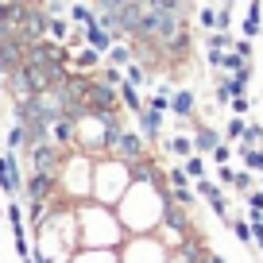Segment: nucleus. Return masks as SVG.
Wrapping results in <instances>:
<instances>
[{
	"mask_svg": "<svg viewBox=\"0 0 263 263\" xmlns=\"http://www.w3.org/2000/svg\"><path fill=\"white\" fill-rule=\"evenodd\" d=\"M128 186H132V166L128 163L105 155L93 166V197H97L101 205H120V197L128 194Z\"/></svg>",
	"mask_w": 263,
	"mask_h": 263,
	"instance_id": "1",
	"label": "nucleus"
},
{
	"mask_svg": "<svg viewBox=\"0 0 263 263\" xmlns=\"http://www.w3.org/2000/svg\"><path fill=\"white\" fill-rule=\"evenodd\" d=\"M85 108L93 116H101V120H116L120 116V89L108 85L101 74H93L89 85H85Z\"/></svg>",
	"mask_w": 263,
	"mask_h": 263,
	"instance_id": "2",
	"label": "nucleus"
},
{
	"mask_svg": "<svg viewBox=\"0 0 263 263\" xmlns=\"http://www.w3.org/2000/svg\"><path fill=\"white\" fill-rule=\"evenodd\" d=\"M24 174H20V159L16 151H4L0 155V194H8V197H20L24 194Z\"/></svg>",
	"mask_w": 263,
	"mask_h": 263,
	"instance_id": "3",
	"label": "nucleus"
},
{
	"mask_svg": "<svg viewBox=\"0 0 263 263\" xmlns=\"http://www.w3.org/2000/svg\"><path fill=\"white\" fill-rule=\"evenodd\" d=\"M197 194L205 197V201H209V209H213V213L221 217L224 224L232 221V217H229V197L221 194V186H213V182H209V178H197Z\"/></svg>",
	"mask_w": 263,
	"mask_h": 263,
	"instance_id": "4",
	"label": "nucleus"
},
{
	"mask_svg": "<svg viewBox=\"0 0 263 263\" xmlns=\"http://www.w3.org/2000/svg\"><path fill=\"white\" fill-rule=\"evenodd\" d=\"M82 31H85V47H93V50H101V54H108V50H112V47H116V35H112V31H108V27H105V24H101V20H97V24H85V27H82Z\"/></svg>",
	"mask_w": 263,
	"mask_h": 263,
	"instance_id": "5",
	"label": "nucleus"
},
{
	"mask_svg": "<svg viewBox=\"0 0 263 263\" xmlns=\"http://www.w3.org/2000/svg\"><path fill=\"white\" fill-rule=\"evenodd\" d=\"M171 112L178 116V120H194L197 116V97L190 89H174L171 93Z\"/></svg>",
	"mask_w": 263,
	"mask_h": 263,
	"instance_id": "6",
	"label": "nucleus"
},
{
	"mask_svg": "<svg viewBox=\"0 0 263 263\" xmlns=\"http://www.w3.org/2000/svg\"><path fill=\"white\" fill-rule=\"evenodd\" d=\"M136 120H140V136H143V140H147V143H155L159 140V136H163V112H155V108H143V112L140 116H136Z\"/></svg>",
	"mask_w": 263,
	"mask_h": 263,
	"instance_id": "7",
	"label": "nucleus"
},
{
	"mask_svg": "<svg viewBox=\"0 0 263 263\" xmlns=\"http://www.w3.org/2000/svg\"><path fill=\"white\" fill-rule=\"evenodd\" d=\"M190 136H194V151H197V155H213V147L221 143V136H217L213 128H205V124H194Z\"/></svg>",
	"mask_w": 263,
	"mask_h": 263,
	"instance_id": "8",
	"label": "nucleus"
},
{
	"mask_svg": "<svg viewBox=\"0 0 263 263\" xmlns=\"http://www.w3.org/2000/svg\"><path fill=\"white\" fill-rule=\"evenodd\" d=\"M120 105L128 108V112H136V116H140L143 108H147V105H143V97H140V85H132L128 78L120 82Z\"/></svg>",
	"mask_w": 263,
	"mask_h": 263,
	"instance_id": "9",
	"label": "nucleus"
},
{
	"mask_svg": "<svg viewBox=\"0 0 263 263\" xmlns=\"http://www.w3.org/2000/svg\"><path fill=\"white\" fill-rule=\"evenodd\" d=\"M101 66V50H93V47H78V54H74V70L78 74H93Z\"/></svg>",
	"mask_w": 263,
	"mask_h": 263,
	"instance_id": "10",
	"label": "nucleus"
},
{
	"mask_svg": "<svg viewBox=\"0 0 263 263\" xmlns=\"http://www.w3.org/2000/svg\"><path fill=\"white\" fill-rule=\"evenodd\" d=\"M166 151H171V155H178V159L197 155V151H194V136H171V140H166Z\"/></svg>",
	"mask_w": 263,
	"mask_h": 263,
	"instance_id": "11",
	"label": "nucleus"
},
{
	"mask_svg": "<svg viewBox=\"0 0 263 263\" xmlns=\"http://www.w3.org/2000/svg\"><path fill=\"white\" fill-rule=\"evenodd\" d=\"M240 163H244V171H259L263 174V147H248V143H240Z\"/></svg>",
	"mask_w": 263,
	"mask_h": 263,
	"instance_id": "12",
	"label": "nucleus"
},
{
	"mask_svg": "<svg viewBox=\"0 0 263 263\" xmlns=\"http://www.w3.org/2000/svg\"><path fill=\"white\" fill-rule=\"evenodd\" d=\"M263 31V20H259V0L248 4V20H244V39H255Z\"/></svg>",
	"mask_w": 263,
	"mask_h": 263,
	"instance_id": "13",
	"label": "nucleus"
},
{
	"mask_svg": "<svg viewBox=\"0 0 263 263\" xmlns=\"http://www.w3.org/2000/svg\"><path fill=\"white\" fill-rule=\"evenodd\" d=\"M70 16H74V24H78V27H85V24H97V20H101V12H93L89 4H85V0H78L74 8H70Z\"/></svg>",
	"mask_w": 263,
	"mask_h": 263,
	"instance_id": "14",
	"label": "nucleus"
},
{
	"mask_svg": "<svg viewBox=\"0 0 263 263\" xmlns=\"http://www.w3.org/2000/svg\"><path fill=\"white\" fill-rule=\"evenodd\" d=\"M70 24H66L62 16H50V27H47V39H54V43H70Z\"/></svg>",
	"mask_w": 263,
	"mask_h": 263,
	"instance_id": "15",
	"label": "nucleus"
},
{
	"mask_svg": "<svg viewBox=\"0 0 263 263\" xmlns=\"http://www.w3.org/2000/svg\"><path fill=\"white\" fill-rule=\"evenodd\" d=\"M229 229H232V236H236L240 244H252V240H255L252 221H244V217H232V221H229Z\"/></svg>",
	"mask_w": 263,
	"mask_h": 263,
	"instance_id": "16",
	"label": "nucleus"
},
{
	"mask_svg": "<svg viewBox=\"0 0 263 263\" xmlns=\"http://www.w3.org/2000/svg\"><path fill=\"white\" fill-rule=\"evenodd\" d=\"M132 54H136V50H132L128 43H116V47L108 50V62H112V66H120V70H124V66H132V62H136Z\"/></svg>",
	"mask_w": 263,
	"mask_h": 263,
	"instance_id": "17",
	"label": "nucleus"
},
{
	"mask_svg": "<svg viewBox=\"0 0 263 263\" xmlns=\"http://www.w3.org/2000/svg\"><path fill=\"white\" fill-rule=\"evenodd\" d=\"M4 217H8L12 232H20V229H24V209H20V201H16V197H12V201H4Z\"/></svg>",
	"mask_w": 263,
	"mask_h": 263,
	"instance_id": "18",
	"label": "nucleus"
},
{
	"mask_svg": "<svg viewBox=\"0 0 263 263\" xmlns=\"http://www.w3.org/2000/svg\"><path fill=\"white\" fill-rule=\"evenodd\" d=\"M182 166H186V174L190 178H205V155H190V159H182Z\"/></svg>",
	"mask_w": 263,
	"mask_h": 263,
	"instance_id": "19",
	"label": "nucleus"
},
{
	"mask_svg": "<svg viewBox=\"0 0 263 263\" xmlns=\"http://www.w3.org/2000/svg\"><path fill=\"white\" fill-rule=\"evenodd\" d=\"M124 78H128L132 85H147V66H143V62H132V66H124Z\"/></svg>",
	"mask_w": 263,
	"mask_h": 263,
	"instance_id": "20",
	"label": "nucleus"
},
{
	"mask_svg": "<svg viewBox=\"0 0 263 263\" xmlns=\"http://www.w3.org/2000/svg\"><path fill=\"white\" fill-rule=\"evenodd\" d=\"M232 43H236V39H232L229 31H209V50H229Z\"/></svg>",
	"mask_w": 263,
	"mask_h": 263,
	"instance_id": "21",
	"label": "nucleus"
},
{
	"mask_svg": "<svg viewBox=\"0 0 263 263\" xmlns=\"http://www.w3.org/2000/svg\"><path fill=\"white\" fill-rule=\"evenodd\" d=\"M244 132H248V120L244 116H232L229 128H224V136H229V140H244Z\"/></svg>",
	"mask_w": 263,
	"mask_h": 263,
	"instance_id": "22",
	"label": "nucleus"
},
{
	"mask_svg": "<svg viewBox=\"0 0 263 263\" xmlns=\"http://www.w3.org/2000/svg\"><path fill=\"white\" fill-rule=\"evenodd\" d=\"M240 143H248V147H263V124H248V132H244V140Z\"/></svg>",
	"mask_w": 263,
	"mask_h": 263,
	"instance_id": "23",
	"label": "nucleus"
},
{
	"mask_svg": "<svg viewBox=\"0 0 263 263\" xmlns=\"http://www.w3.org/2000/svg\"><path fill=\"white\" fill-rule=\"evenodd\" d=\"M197 24L205 27V31H217V8H201L197 12Z\"/></svg>",
	"mask_w": 263,
	"mask_h": 263,
	"instance_id": "24",
	"label": "nucleus"
},
{
	"mask_svg": "<svg viewBox=\"0 0 263 263\" xmlns=\"http://www.w3.org/2000/svg\"><path fill=\"white\" fill-rule=\"evenodd\" d=\"M229 159H232V147H229V143H217V147H213V163L229 166Z\"/></svg>",
	"mask_w": 263,
	"mask_h": 263,
	"instance_id": "25",
	"label": "nucleus"
},
{
	"mask_svg": "<svg viewBox=\"0 0 263 263\" xmlns=\"http://www.w3.org/2000/svg\"><path fill=\"white\" fill-rule=\"evenodd\" d=\"M229 27H232V12L224 4V8H217V31H229Z\"/></svg>",
	"mask_w": 263,
	"mask_h": 263,
	"instance_id": "26",
	"label": "nucleus"
},
{
	"mask_svg": "<svg viewBox=\"0 0 263 263\" xmlns=\"http://www.w3.org/2000/svg\"><path fill=\"white\" fill-rule=\"evenodd\" d=\"M244 201H248V209H259V213H263V190H248Z\"/></svg>",
	"mask_w": 263,
	"mask_h": 263,
	"instance_id": "27",
	"label": "nucleus"
},
{
	"mask_svg": "<svg viewBox=\"0 0 263 263\" xmlns=\"http://www.w3.org/2000/svg\"><path fill=\"white\" fill-rule=\"evenodd\" d=\"M232 186H236L240 194H248V190H252V174H248V171H236V178H232Z\"/></svg>",
	"mask_w": 263,
	"mask_h": 263,
	"instance_id": "28",
	"label": "nucleus"
},
{
	"mask_svg": "<svg viewBox=\"0 0 263 263\" xmlns=\"http://www.w3.org/2000/svg\"><path fill=\"white\" fill-rule=\"evenodd\" d=\"M229 105H232V112H236V116H248V108H252V101H248V93H244V97H232Z\"/></svg>",
	"mask_w": 263,
	"mask_h": 263,
	"instance_id": "29",
	"label": "nucleus"
},
{
	"mask_svg": "<svg viewBox=\"0 0 263 263\" xmlns=\"http://www.w3.org/2000/svg\"><path fill=\"white\" fill-rule=\"evenodd\" d=\"M224 54H229V50H209V66H213V70H224Z\"/></svg>",
	"mask_w": 263,
	"mask_h": 263,
	"instance_id": "30",
	"label": "nucleus"
},
{
	"mask_svg": "<svg viewBox=\"0 0 263 263\" xmlns=\"http://www.w3.org/2000/svg\"><path fill=\"white\" fill-rule=\"evenodd\" d=\"M232 50L244 54V58H252V39H236V43H232Z\"/></svg>",
	"mask_w": 263,
	"mask_h": 263,
	"instance_id": "31",
	"label": "nucleus"
},
{
	"mask_svg": "<svg viewBox=\"0 0 263 263\" xmlns=\"http://www.w3.org/2000/svg\"><path fill=\"white\" fill-rule=\"evenodd\" d=\"M232 178H236V171H232V166H221V182H229V186H232Z\"/></svg>",
	"mask_w": 263,
	"mask_h": 263,
	"instance_id": "32",
	"label": "nucleus"
},
{
	"mask_svg": "<svg viewBox=\"0 0 263 263\" xmlns=\"http://www.w3.org/2000/svg\"><path fill=\"white\" fill-rule=\"evenodd\" d=\"M20 263H35V255H27V259H20Z\"/></svg>",
	"mask_w": 263,
	"mask_h": 263,
	"instance_id": "33",
	"label": "nucleus"
},
{
	"mask_svg": "<svg viewBox=\"0 0 263 263\" xmlns=\"http://www.w3.org/2000/svg\"><path fill=\"white\" fill-rule=\"evenodd\" d=\"M221 4H229V8H232V4H236V0H221Z\"/></svg>",
	"mask_w": 263,
	"mask_h": 263,
	"instance_id": "34",
	"label": "nucleus"
},
{
	"mask_svg": "<svg viewBox=\"0 0 263 263\" xmlns=\"http://www.w3.org/2000/svg\"><path fill=\"white\" fill-rule=\"evenodd\" d=\"M62 263H74V255H66V259H62Z\"/></svg>",
	"mask_w": 263,
	"mask_h": 263,
	"instance_id": "35",
	"label": "nucleus"
}]
</instances>
